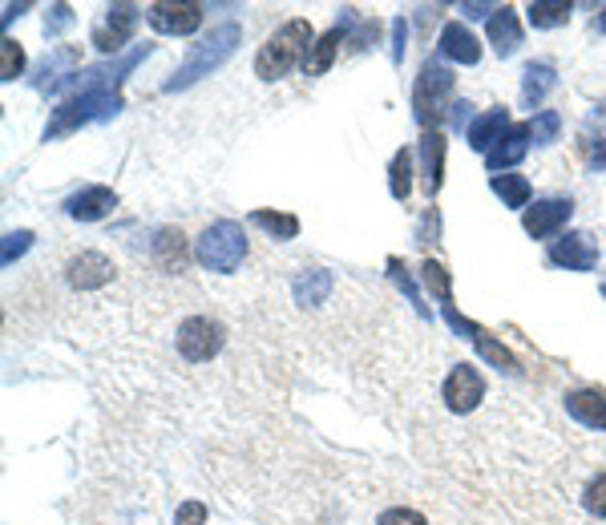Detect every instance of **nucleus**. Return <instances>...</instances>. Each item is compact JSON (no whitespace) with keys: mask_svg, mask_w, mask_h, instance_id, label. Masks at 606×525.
I'll list each match as a JSON object with an SVG mask.
<instances>
[{"mask_svg":"<svg viewBox=\"0 0 606 525\" xmlns=\"http://www.w3.org/2000/svg\"><path fill=\"white\" fill-rule=\"evenodd\" d=\"M312 41H315V33H312V24L303 21V17L280 24V29L267 37V46L259 49L255 78H263V81L287 78L295 65H303V61H307V53H312Z\"/></svg>","mask_w":606,"mask_h":525,"instance_id":"f257e3e1","label":"nucleus"},{"mask_svg":"<svg viewBox=\"0 0 606 525\" xmlns=\"http://www.w3.org/2000/svg\"><path fill=\"white\" fill-rule=\"evenodd\" d=\"M239 41H243V29H239V24H219V29H211V37L194 46V53L182 61L179 73H174L162 90L179 93V90H191L194 81L211 78L214 69H223L226 61H231V53L239 49Z\"/></svg>","mask_w":606,"mask_h":525,"instance_id":"f03ea898","label":"nucleus"},{"mask_svg":"<svg viewBox=\"0 0 606 525\" xmlns=\"http://www.w3.org/2000/svg\"><path fill=\"white\" fill-rule=\"evenodd\" d=\"M118 110H122V98L113 90H81L78 98L61 101L53 110V122L46 125V142H57L90 122H110Z\"/></svg>","mask_w":606,"mask_h":525,"instance_id":"7ed1b4c3","label":"nucleus"},{"mask_svg":"<svg viewBox=\"0 0 606 525\" xmlns=\"http://www.w3.org/2000/svg\"><path fill=\"white\" fill-rule=\"evenodd\" d=\"M194 255L206 271H219V275H231V271L243 263L248 255V235H243V226L223 219V223L206 226L199 235V246H194Z\"/></svg>","mask_w":606,"mask_h":525,"instance_id":"20e7f679","label":"nucleus"},{"mask_svg":"<svg viewBox=\"0 0 606 525\" xmlns=\"http://www.w3.org/2000/svg\"><path fill=\"white\" fill-rule=\"evenodd\" d=\"M450 93H453V73L445 65H437V61H428V65L421 69V78L413 81V113L425 134L437 130Z\"/></svg>","mask_w":606,"mask_h":525,"instance_id":"39448f33","label":"nucleus"},{"mask_svg":"<svg viewBox=\"0 0 606 525\" xmlns=\"http://www.w3.org/2000/svg\"><path fill=\"white\" fill-rule=\"evenodd\" d=\"M485 396V381L482 372L473 368V364H457V368L450 372V381H445V388H441V401H445V408L457 416L473 413L477 404H482Z\"/></svg>","mask_w":606,"mask_h":525,"instance_id":"423d86ee","label":"nucleus"},{"mask_svg":"<svg viewBox=\"0 0 606 525\" xmlns=\"http://www.w3.org/2000/svg\"><path fill=\"white\" fill-rule=\"evenodd\" d=\"M142 12L147 9H138V4H110V9H105V21L93 29V46H98L101 53H118V49L134 37Z\"/></svg>","mask_w":606,"mask_h":525,"instance_id":"0eeeda50","label":"nucleus"},{"mask_svg":"<svg viewBox=\"0 0 606 525\" xmlns=\"http://www.w3.org/2000/svg\"><path fill=\"white\" fill-rule=\"evenodd\" d=\"M147 21L166 37H191L202 24V4H194V0L166 4V0H162V4H150L147 9Z\"/></svg>","mask_w":606,"mask_h":525,"instance_id":"6e6552de","label":"nucleus"},{"mask_svg":"<svg viewBox=\"0 0 606 525\" xmlns=\"http://www.w3.org/2000/svg\"><path fill=\"white\" fill-rule=\"evenodd\" d=\"M223 347V332L211 324V320H202V315H194V320H186L179 332V352L182 360H191V364H202V360H211L214 352Z\"/></svg>","mask_w":606,"mask_h":525,"instance_id":"1a4fd4ad","label":"nucleus"},{"mask_svg":"<svg viewBox=\"0 0 606 525\" xmlns=\"http://www.w3.org/2000/svg\"><path fill=\"white\" fill-rule=\"evenodd\" d=\"M570 214H574L570 199H542L522 214V226H526V235L534 239H551L554 231H562V226L570 223Z\"/></svg>","mask_w":606,"mask_h":525,"instance_id":"9d476101","label":"nucleus"},{"mask_svg":"<svg viewBox=\"0 0 606 525\" xmlns=\"http://www.w3.org/2000/svg\"><path fill=\"white\" fill-rule=\"evenodd\" d=\"M551 263H558V267L566 271H595L598 239L586 235V231H574V235L558 239V243L551 246Z\"/></svg>","mask_w":606,"mask_h":525,"instance_id":"9b49d317","label":"nucleus"},{"mask_svg":"<svg viewBox=\"0 0 606 525\" xmlns=\"http://www.w3.org/2000/svg\"><path fill=\"white\" fill-rule=\"evenodd\" d=\"M416 150H421V186H425L428 199H437L441 182H445V134L428 130Z\"/></svg>","mask_w":606,"mask_h":525,"instance_id":"f8f14e48","label":"nucleus"},{"mask_svg":"<svg viewBox=\"0 0 606 525\" xmlns=\"http://www.w3.org/2000/svg\"><path fill=\"white\" fill-rule=\"evenodd\" d=\"M113 206H118V194L110 186H85L73 199H65V214L78 223H98V219L113 214Z\"/></svg>","mask_w":606,"mask_h":525,"instance_id":"ddd939ff","label":"nucleus"},{"mask_svg":"<svg viewBox=\"0 0 606 525\" xmlns=\"http://www.w3.org/2000/svg\"><path fill=\"white\" fill-rule=\"evenodd\" d=\"M529 125H509V130H505V138L502 142L494 145V150H489V154H485V166H489V174H502V170H509V166H517V162H522V158H526V150H529Z\"/></svg>","mask_w":606,"mask_h":525,"instance_id":"4468645a","label":"nucleus"},{"mask_svg":"<svg viewBox=\"0 0 606 525\" xmlns=\"http://www.w3.org/2000/svg\"><path fill=\"white\" fill-rule=\"evenodd\" d=\"M113 263L105 255H98V251H81L73 263H69V283L81 291H93V287H105V283L113 280Z\"/></svg>","mask_w":606,"mask_h":525,"instance_id":"2eb2a0df","label":"nucleus"},{"mask_svg":"<svg viewBox=\"0 0 606 525\" xmlns=\"http://www.w3.org/2000/svg\"><path fill=\"white\" fill-rule=\"evenodd\" d=\"M352 21H356V12L344 9V21H340L336 29H327V33L315 41L307 61H303V73H307V78H320V73L332 69V61H336V53H340V41H344V24H352Z\"/></svg>","mask_w":606,"mask_h":525,"instance_id":"dca6fc26","label":"nucleus"},{"mask_svg":"<svg viewBox=\"0 0 606 525\" xmlns=\"http://www.w3.org/2000/svg\"><path fill=\"white\" fill-rule=\"evenodd\" d=\"M441 53L450 57V61H457V65H477V61H482L477 37H473L461 21H450L441 29Z\"/></svg>","mask_w":606,"mask_h":525,"instance_id":"f3484780","label":"nucleus"},{"mask_svg":"<svg viewBox=\"0 0 606 525\" xmlns=\"http://www.w3.org/2000/svg\"><path fill=\"white\" fill-rule=\"evenodd\" d=\"M505 130H509V110H505V105H497V110L482 113L477 122H469L465 138H469L473 150H482V154H489V150H494V145L505 138Z\"/></svg>","mask_w":606,"mask_h":525,"instance_id":"a211bd4d","label":"nucleus"},{"mask_svg":"<svg viewBox=\"0 0 606 525\" xmlns=\"http://www.w3.org/2000/svg\"><path fill=\"white\" fill-rule=\"evenodd\" d=\"M566 413L586 428H606V392L598 388H578L566 396Z\"/></svg>","mask_w":606,"mask_h":525,"instance_id":"6ab92c4d","label":"nucleus"},{"mask_svg":"<svg viewBox=\"0 0 606 525\" xmlns=\"http://www.w3.org/2000/svg\"><path fill=\"white\" fill-rule=\"evenodd\" d=\"M489 46H494L497 57H514L517 46H522V24H517V12L509 4L489 17Z\"/></svg>","mask_w":606,"mask_h":525,"instance_id":"aec40b11","label":"nucleus"},{"mask_svg":"<svg viewBox=\"0 0 606 525\" xmlns=\"http://www.w3.org/2000/svg\"><path fill=\"white\" fill-rule=\"evenodd\" d=\"M327 295H332V271L307 267L300 280H295V303H303V307H315V303H324Z\"/></svg>","mask_w":606,"mask_h":525,"instance_id":"412c9836","label":"nucleus"},{"mask_svg":"<svg viewBox=\"0 0 606 525\" xmlns=\"http://www.w3.org/2000/svg\"><path fill=\"white\" fill-rule=\"evenodd\" d=\"M558 85V78H554V69L551 65H529L526 69V78H522V105H542V98Z\"/></svg>","mask_w":606,"mask_h":525,"instance_id":"4be33fe9","label":"nucleus"},{"mask_svg":"<svg viewBox=\"0 0 606 525\" xmlns=\"http://www.w3.org/2000/svg\"><path fill=\"white\" fill-rule=\"evenodd\" d=\"M154 259L162 263V271H182V263H186V243H182V231H158Z\"/></svg>","mask_w":606,"mask_h":525,"instance_id":"5701e85b","label":"nucleus"},{"mask_svg":"<svg viewBox=\"0 0 606 525\" xmlns=\"http://www.w3.org/2000/svg\"><path fill=\"white\" fill-rule=\"evenodd\" d=\"M526 17L534 29H558V24L570 21V4L566 0H534L526 9Z\"/></svg>","mask_w":606,"mask_h":525,"instance_id":"b1692460","label":"nucleus"},{"mask_svg":"<svg viewBox=\"0 0 606 525\" xmlns=\"http://www.w3.org/2000/svg\"><path fill=\"white\" fill-rule=\"evenodd\" d=\"M388 191H393L396 202L408 199L413 191V154L408 150H396L393 154V166H388Z\"/></svg>","mask_w":606,"mask_h":525,"instance_id":"393cba45","label":"nucleus"},{"mask_svg":"<svg viewBox=\"0 0 606 525\" xmlns=\"http://www.w3.org/2000/svg\"><path fill=\"white\" fill-rule=\"evenodd\" d=\"M489 186L505 206H529V182L522 174H497V179H489Z\"/></svg>","mask_w":606,"mask_h":525,"instance_id":"a878e982","label":"nucleus"},{"mask_svg":"<svg viewBox=\"0 0 606 525\" xmlns=\"http://www.w3.org/2000/svg\"><path fill=\"white\" fill-rule=\"evenodd\" d=\"M251 223L263 226V231H267V235H275V239H295V235H300V219H295V214L255 211V214H251Z\"/></svg>","mask_w":606,"mask_h":525,"instance_id":"bb28decb","label":"nucleus"},{"mask_svg":"<svg viewBox=\"0 0 606 525\" xmlns=\"http://www.w3.org/2000/svg\"><path fill=\"white\" fill-rule=\"evenodd\" d=\"M24 69V49L12 41V37H4L0 41V81H17Z\"/></svg>","mask_w":606,"mask_h":525,"instance_id":"cd10ccee","label":"nucleus"},{"mask_svg":"<svg viewBox=\"0 0 606 525\" xmlns=\"http://www.w3.org/2000/svg\"><path fill=\"white\" fill-rule=\"evenodd\" d=\"M421 275H425L428 291L437 295V303H453V295H450V271L441 267V263H433V259H428L425 267H421Z\"/></svg>","mask_w":606,"mask_h":525,"instance_id":"c85d7f7f","label":"nucleus"},{"mask_svg":"<svg viewBox=\"0 0 606 525\" xmlns=\"http://www.w3.org/2000/svg\"><path fill=\"white\" fill-rule=\"evenodd\" d=\"M558 130H562V118L554 110H542L534 122H529V134H534V142L538 145H551L554 138H558Z\"/></svg>","mask_w":606,"mask_h":525,"instance_id":"c756f323","label":"nucleus"},{"mask_svg":"<svg viewBox=\"0 0 606 525\" xmlns=\"http://www.w3.org/2000/svg\"><path fill=\"white\" fill-rule=\"evenodd\" d=\"M29 246H33V235H29V231H12V235H4V251H0V263H4V267H12V263H17V259H21L24 251H29Z\"/></svg>","mask_w":606,"mask_h":525,"instance_id":"7c9ffc66","label":"nucleus"},{"mask_svg":"<svg viewBox=\"0 0 606 525\" xmlns=\"http://www.w3.org/2000/svg\"><path fill=\"white\" fill-rule=\"evenodd\" d=\"M583 505L590 509L595 517H606V473H598L590 485H586V493H583Z\"/></svg>","mask_w":606,"mask_h":525,"instance_id":"2f4dec72","label":"nucleus"},{"mask_svg":"<svg viewBox=\"0 0 606 525\" xmlns=\"http://www.w3.org/2000/svg\"><path fill=\"white\" fill-rule=\"evenodd\" d=\"M376 525H428V522L425 514H416L408 505H393V509H384V514L376 517Z\"/></svg>","mask_w":606,"mask_h":525,"instance_id":"473e14b6","label":"nucleus"},{"mask_svg":"<svg viewBox=\"0 0 606 525\" xmlns=\"http://www.w3.org/2000/svg\"><path fill=\"white\" fill-rule=\"evenodd\" d=\"M388 271H393V280L404 287V295H408V303H413L416 312L428 315V307H425V303H421V291H416V287H413V280H408V275H404V271H401V259H388Z\"/></svg>","mask_w":606,"mask_h":525,"instance_id":"72a5a7b5","label":"nucleus"},{"mask_svg":"<svg viewBox=\"0 0 606 525\" xmlns=\"http://www.w3.org/2000/svg\"><path fill=\"white\" fill-rule=\"evenodd\" d=\"M174 525H206V505H202V502H182Z\"/></svg>","mask_w":606,"mask_h":525,"instance_id":"f704fd0d","label":"nucleus"},{"mask_svg":"<svg viewBox=\"0 0 606 525\" xmlns=\"http://www.w3.org/2000/svg\"><path fill=\"white\" fill-rule=\"evenodd\" d=\"M53 17H46V33L49 37H57L61 33V29H69V24H73V9H69V4H53Z\"/></svg>","mask_w":606,"mask_h":525,"instance_id":"c9c22d12","label":"nucleus"},{"mask_svg":"<svg viewBox=\"0 0 606 525\" xmlns=\"http://www.w3.org/2000/svg\"><path fill=\"white\" fill-rule=\"evenodd\" d=\"M497 9H502V4H485V0H473V4H465V17H469V21H477V17H494Z\"/></svg>","mask_w":606,"mask_h":525,"instance_id":"e433bc0d","label":"nucleus"},{"mask_svg":"<svg viewBox=\"0 0 606 525\" xmlns=\"http://www.w3.org/2000/svg\"><path fill=\"white\" fill-rule=\"evenodd\" d=\"M393 33H396L393 61H404V17H396V21H393Z\"/></svg>","mask_w":606,"mask_h":525,"instance_id":"4c0bfd02","label":"nucleus"},{"mask_svg":"<svg viewBox=\"0 0 606 525\" xmlns=\"http://www.w3.org/2000/svg\"><path fill=\"white\" fill-rule=\"evenodd\" d=\"M465 118H469V101H453V122L465 125ZM469 130V125H465Z\"/></svg>","mask_w":606,"mask_h":525,"instance_id":"58836bf2","label":"nucleus"},{"mask_svg":"<svg viewBox=\"0 0 606 525\" xmlns=\"http://www.w3.org/2000/svg\"><path fill=\"white\" fill-rule=\"evenodd\" d=\"M590 166H595V170H606V138H603V145H598L595 154H590Z\"/></svg>","mask_w":606,"mask_h":525,"instance_id":"ea45409f","label":"nucleus"},{"mask_svg":"<svg viewBox=\"0 0 606 525\" xmlns=\"http://www.w3.org/2000/svg\"><path fill=\"white\" fill-rule=\"evenodd\" d=\"M24 9H29V4H9V9H4V17H0V21H4V24H12V17H21Z\"/></svg>","mask_w":606,"mask_h":525,"instance_id":"a19ab883","label":"nucleus"},{"mask_svg":"<svg viewBox=\"0 0 606 525\" xmlns=\"http://www.w3.org/2000/svg\"><path fill=\"white\" fill-rule=\"evenodd\" d=\"M595 33H606V9H603V12H598V17H595Z\"/></svg>","mask_w":606,"mask_h":525,"instance_id":"79ce46f5","label":"nucleus"},{"mask_svg":"<svg viewBox=\"0 0 606 525\" xmlns=\"http://www.w3.org/2000/svg\"><path fill=\"white\" fill-rule=\"evenodd\" d=\"M603 295H606V283H603Z\"/></svg>","mask_w":606,"mask_h":525,"instance_id":"37998d69","label":"nucleus"}]
</instances>
